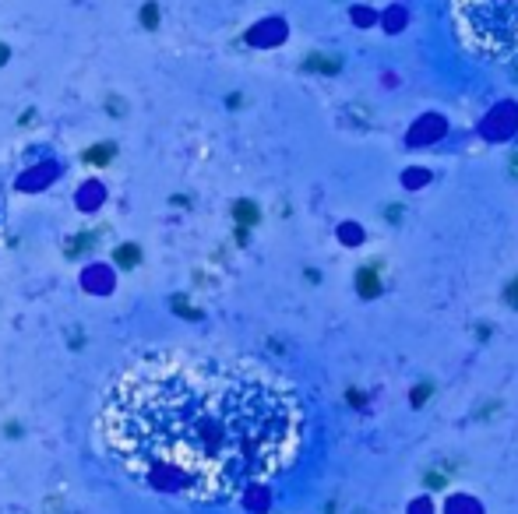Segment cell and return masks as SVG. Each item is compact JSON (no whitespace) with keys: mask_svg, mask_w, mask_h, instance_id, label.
Here are the masks:
<instances>
[{"mask_svg":"<svg viewBox=\"0 0 518 514\" xmlns=\"http://www.w3.org/2000/svg\"><path fill=\"white\" fill-rule=\"evenodd\" d=\"M99 441L141 486L226 500L296 461L303 409L293 384L250 356L159 349L109 380Z\"/></svg>","mask_w":518,"mask_h":514,"instance_id":"1","label":"cell"},{"mask_svg":"<svg viewBox=\"0 0 518 514\" xmlns=\"http://www.w3.org/2000/svg\"><path fill=\"white\" fill-rule=\"evenodd\" d=\"M458 43L487 60L518 57V0H451Z\"/></svg>","mask_w":518,"mask_h":514,"instance_id":"2","label":"cell"},{"mask_svg":"<svg viewBox=\"0 0 518 514\" xmlns=\"http://www.w3.org/2000/svg\"><path fill=\"white\" fill-rule=\"evenodd\" d=\"M508 299H511V303H515V306H518V289H515V286L508 289Z\"/></svg>","mask_w":518,"mask_h":514,"instance_id":"3","label":"cell"}]
</instances>
